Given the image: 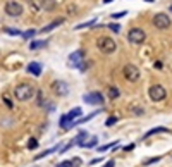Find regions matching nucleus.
<instances>
[{"instance_id": "6ab92c4d", "label": "nucleus", "mask_w": 172, "mask_h": 167, "mask_svg": "<svg viewBox=\"0 0 172 167\" xmlns=\"http://www.w3.org/2000/svg\"><path fill=\"white\" fill-rule=\"evenodd\" d=\"M119 90L115 88V86H109V97H110L112 100H115V98H119Z\"/></svg>"}, {"instance_id": "b1692460", "label": "nucleus", "mask_w": 172, "mask_h": 167, "mask_svg": "<svg viewBox=\"0 0 172 167\" xmlns=\"http://www.w3.org/2000/svg\"><path fill=\"white\" fill-rule=\"evenodd\" d=\"M36 33H38L36 30H28V31H24V33H22V36H24V38H33Z\"/></svg>"}, {"instance_id": "0eeeda50", "label": "nucleus", "mask_w": 172, "mask_h": 167, "mask_svg": "<svg viewBox=\"0 0 172 167\" xmlns=\"http://www.w3.org/2000/svg\"><path fill=\"white\" fill-rule=\"evenodd\" d=\"M5 14L10 16V17H19L22 14V4L16 2V0H10L5 4Z\"/></svg>"}, {"instance_id": "423d86ee", "label": "nucleus", "mask_w": 172, "mask_h": 167, "mask_svg": "<svg viewBox=\"0 0 172 167\" xmlns=\"http://www.w3.org/2000/svg\"><path fill=\"white\" fill-rule=\"evenodd\" d=\"M152 22L157 30H167V28L171 26V17H169L167 14H163V12H158V14L153 16Z\"/></svg>"}, {"instance_id": "e433bc0d", "label": "nucleus", "mask_w": 172, "mask_h": 167, "mask_svg": "<svg viewBox=\"0 0 172 167\" xmlns=\"http://www.w3.org/2000/svg\"><path fill=\"white\" fill-rule=\"evenodd\" d=\"M146 2H155V0H146Z\"/></svg>"}, {"instance_id": "f8f14e48", "label": "nucleus", "mask_w": 172, "mask_h": 167, "mask_svg": "<svg viewBox=\"0 0 172 167\" xmlns=\"http://www.w3.org/2000/svg\"><path fill=\"white\" fill-rule=\"evenodd\" d=\"M81 114H83V110L79 107H76V108H72L69 114H65L67 116V119L72 122V128H74V119H81Z\"/></svg>"}, {"instance_id": "39448f33", "label": "nucleus", "mask_w": 172, "mask_h": 167, "mask_svg": "<svg viewBox=\"0 0 172 167\" xmlns=\"http://www.w3.org/2000/svg\"><path fill=\"white\" fill-rule=\"evenodd\" d=\"M148 95H150V98H152L153 102H162V100L167 97V90L163 88L162 85H153V86H150V90H148Z\"/></svg>"}, {"instance_id": "4be33fe9", "label": "nucleus", "mask_w": 172, "mask_h": 167, "mask_svg": "<svg viewBox=\"0 0 172 167\" xmlns=\"http://www.w3.org/2000/svg\"><path fill=\"white\" fill-rule=\"evenodd\" d=\"M43 9H47V10H53L55 9L53 0H43Z\"/></svg>"}, {"instance_id": "9d476101", "label": "nucleus", "mask_w": 172, "mask_h": 167, "mask_svg": "<svg viewBox=\"0 0 172 167\" xmlns=\"http://www.w3.org/2000/svg\"><path fill=\"white\" fill-rule=\"evenodd\" d=\"M52 90H53L57 95H60V97L67 95V91H69L67 85H65L64 81H53V83H52Z\"/></svg>"}, {"instance_id": "20e7f679", "label": "nucleus", "mask_w": 172, "mask_h": 167, "mask_svg": "<svg viewBox=\"0 0 172 167\" xmlns=\"http://www.w3.org/2000/svg\"><path fill=\"white\" fill-rule=\"evenodd\" d=\"M122 72H124V78L127 79V81H131V83H136L140 76H141V71L136 67L134 64H126L124 69H122Z\"/></svg>"}, {"instance_id": "a211bd4d", "label": "nucleus", "mask_w": 172, "mask_h": 167, "mask_svg": "<svg viewBox=\"0 0 172 167\" xmlns=\"http://www.w3.org/2000/svg\"><path fill=\"white\" fill-rule=\"evenodd\" d=\"M86 138H88V133H86V131H81L78 136L74 138V140H76V145H79V147H81L83 143H84V140H86Z\"/></svg>"}, {"instance_id": "6e6552de", "label": "nucleus", "mask_w": 172, "mask_h": 167, "mask_svg": "<svg viewBox=\"0 0 172 167\" xmlns=\"http://www.w3.org/2000/svg\"><path fill=\"white\" fill-rule=\"evenodd\" d=\"M83 100L88 103V105H103V95H101L100 91H91V93H86Z\"/></svg>"}, {"instance_id": "f257e3e1", "label": "nucleus", "mask_w": 172, "mask_h": 167, "mask_svg": "<svg viewBox=\"0 0 172 167\" xmlns=\"http://www.w3.org/2000/svg\"><path fill=\"white\" fill-rule=\"evenodd\" d=\"M14 97L19 100V102H28L35 97V85L30 83H21L14 88Z\"/></svg>"}, {"instance_id": "c85d7f7f", "label": "nucleus", "mask_w": 172, "mask_h": 167, "mask_svg": "<svg viewBox=\"0 0 172 167\" xmlns=\"http://www.w3.org/2000/svg\"><path fill=\"white\" fill-rule=\"evenodd\" d=\"M162 157H153V158H148V160H145V166H150V164H155V162H158Z\"/></svg>"}, {"instance_id": "ddd939ff", "label": "nucleus", "mask_w": 172, "mask_h": 167, "mask_svg": "<svg viewBox=\"0 0 172 167\" xmlns=\"http://www.w3.org/2000/svg\"><path fill=\"white\" fill-rule=\"evenodd\" d=\"M64 22V17L62 19H57V21H53V22H50V24H47V26H43L38 33H47V31H50V30H53V28H57L59 24H62Z\"/></svg>"}, {"instance_id": "c9c22d12", "label": "nucleus", "mask_w": 172, "mask_h": 167, "mask_svg": "<svg viewBox=\"0 0 172 167\" xmlns=\"http://www.w3.org/2000/svg\"><path fill=\"white\" fill-rule=\"evenodd\" d=\"M112 0H103V4H110Z\"/></svg>"}, {"instance_id": "aec40b11", "label": "nucleus", "mask_w": 172, "mask_h": 167, "mask_svg": "<svg viewBox=\"0 0 172 167\" xmlns=\"http://www.w3.org/2000/svg\"><path fill=\"white\" fill-rule=\"evenodd\" d=\"M96 143H98V138H96V136H91L90 141L83 145V148H93V147H96Z\"/></svg>"}, {"instance_id": "7c9ffc66", "label": "nucleus", "mask_w": 172, "mask_h": 167, "mask_svg": "<svg viewBox=\"0 0 172 167\" xmlns=\"http://www.w3.org/2000/svg\"><path fill=\"white\" fill-rule=\"evenodd\" d=\"M115 122H117V117H109V119H107V122H105V124H107V126H114Z\"/></svg>"}, {"instance_id": "dca6fc26", "label": "nucleus", "mask_w": 172, "mask_h": 167, "mask_svg": "<svg viewBox=\"0 0 172 167\" xmlns=\"http://www.w3.org/2000/svg\"><path fill=\"white\" fill-rule=\"evenodd\" d=\"M96 114H100V112L96 110V112H91L90 116H86V117H81V119H78V121H74V126H76V124H83V122H88V121H91L93 117H96Z\"/></svg>"}, {"instance_id": "473e14b6", "label": "nucleus", "mask_w": 172, "mask_h": 167, "mask_svg": "<svg viewBox=\"0 0 172 167\" xmlns=\"http://www.w3.org/2000/svg\"><path fill=\"white\" fill-rule=\"evenodd\" d=\"M103 167H115V162H114V160H109V162H107Z\"/></svg>"}, {"instance_id": "bb28decb", "label": "nucleus", "mask_w": 172, "mask_h": 167, "mask_svg": "<svg viewBox=\"0 0 172 167\" xmlns=\"http://www.w3.org/2000/svg\"><path fill=\"white\" fill-rule=\"evenodd\" d=\"M109 28H110L114 33H119V31H121V26H119V24H115V22H110V24H109Z\"/></svg>"}, {"instance_id": "4468645a", "label": "nucleus", "mask_w": 172, "mask_h": 167, "mask_svg": "<svg viewBox=\"0 0 172 167\" xmlns=\"http://www.w3.org/2000/svg\"><path fill=\"white\" fill-rule=\"evenodd\" d=\"M60 152V145H57V147H53V148H50V150H45V152H41V153H38L36 157H35V160H40V158H43V157H47V155H50V153H53V152Z\"/></svg>"}, {"instance_id": "7ed1b4c3", "label": "nucleus", "mask_w": 172, "mask_h": 167, "mask_svg": "<svg viewBox=\"0 0 172 167\" xmlns=\"http://www.w3.org/2000/svg\"><path fill=\"white\" fill-rule=\"evenodd\" d=\"M127 40H129V43H132V45H141V43H145V40H146V33H145L143 28H132L127 33Z\"/></svg>"}, {"instance_id": "9b49d317", "label": "nucleus", "mask_w": 172, "mask_h": 167, "mask_svg": "<svg viewBox=\"0 0 172 167\" xmlns=\"http://www.w3.org/2000/svg\"><path fill=\"white\" fill-rule=\"evenodd\" d=\"M28 72L38 78L41 74V64H38V62H30V64H28Z\"/></svg>"}, {"instance_id": "393cba45", "label": "nucleus", "mask_w": 172, "mask_h": 167, "mask_svg": "<svg viewBox=\"0 0 172 167\" xmlns=\"http://www.w3.org/2000/svg\"><path fill=\"white\" fill-rule=\"evenodd\" d=\"M57 167H74V164H72V160H64V162H59Z\"/></svg>"}, {"instance_id": "1a4fd4ad", "label": "nucleus", "mask_w": 172, "mask_h": 167, "mask_svg": "<svg viewBox=\"0 0 172 167\" xmlns=\"http://www.w3.org/2000/svg\"><path fill=\"white\" fill-rule=\"evenodd\" d=\"M67 64L71 66V67H83V50H76V52H72L71 55H69V60H67Z\"/></svg>"}, {"instance_id": "2eb2a0df", "label": "nucleus", "mask_w": 172, "mask_h": 167, "mask_svg": "<svg viewBox=\"0 0 172 167\" xmlns=\"http://www.w3.org/2000/svg\"><path fill=\"white\" fill-rule=\"evenodd\" d=\"M157 133H169V129L163 128V126H160V128H153V129H150L143 138H150V136H153V134H157Z\"/></svg>"}, {"instance_id": "5701e85b", "label": "nucleus", "mask_w": 172, "mask_h": 167, "mask_svg": "<svg viewBox=\"0 0 172 167\" xmlns=\"http://www.w3.org/2000/svg\"><path fill=\"white\" fill-rule=\"evenodd\" d=\"M95 17H93V19H90L88 21V22H83V24H78V26H76V30H81V28H88V26H91V24H95Z\"/></svg>"}, {"instance_id": "72a5a7b5", "label": "nucleus", "mask_w": 172, "mask_h": 167, "mask_svg": "<svg viewBox=\"0 0 172 167\" xmlns=\"http://www.w3.org/2000/svg\"><path fill=\"white\" fill-rule=\"evenodd\" d=\"M132 148H134V145H132V143H131V145H127V147H124V150H126V152H129V150H132Z\"/></svg>"}, {"instance_id": "2f4dec72", "label": "nucleus", "mask_w": 172, "mask_h": 167, "mask_svg": "<svg viewBox=\"0 0 172 167\" xmlns=\"http://www.w3.org/2000/svg\"><path fill=\"white\" fill-rule=\"evenodd\" d=\"M4 102H5V105H7L9 108H12V102H10V100L7 98V97H4Z\"/></svg>"}, {"instance_id": "412c9836", "label": "nucleus", "mask_w": 172, "mask_h": 167, "mask_svg": "<svg viewBox=\"0 0 172 167\" xmlns=\"http://www.w3.org/2000/svg\"><path fill=\"white\" fill-rule=\"evenodd\" d=\"M119 145V141H114V143H107V145H103V147H98V152H107L109 148H112V147H117Z\"/></svg>"}, {"instance_id": "f03ea898", "label": "nucleus", "mask_w": 172, "mask_h": 167, "mask_svg": "<svg viewBox=\"0 0 172 167\" xmlns=\"http://www.w3.org/2000/svg\"><path fill=\"white\" fill-rule=\"evenodd\" d=\"M96 47L100 50L101 53H114L115 50H117V43L110 38V36H100V38L96 40Z\"/></svg>"}, {"instance_id": "cd10ccee", "label": "nucleus", "mask_w": 172, "mask_h": 167, "mask_svg": "<svg viewBox=\"0 0 172 167\" xmlns=\"http://www.w3.org/2000/svg\"><path fill=\"white\" fill-rule=\"evenodd\" d=\"M126 14H127L126 10H121V12H115V14H112V17H114V19H121V17H124Z\"/></svg>"}, {"instance_id": "a878e982", "label": "nucleus", "mask_w": 172, "mask_h": 167, "mask_svg": "<svg viewBox=\"0 0 172 167\" xmlns=\"http://www.w3.org/2000/svg\"><path fill=\"white\" fill-rule=\"evenodd\" d=\"M36 147H38V141H36L35 138H31V140H30V143H28V148H30V150H35Z\"/></svg>"}, {"instance_id": "c756f323", "label": "nucleus", "mask_w": 172, "mask_h": 167, "mask_svg": "<svg viewBox=\"0 0 172 167\" xmlns=\"http://www.w3.org/2000/svg\"><path fill=\"white\" fill-rule=\"evenodd\" d=\"M5 31H7L9 35H12V36H16V35H22L19 30H12V28H9V30H5Z\"/></svg>"}, {"instance_id": "4c0bfd02", "label": "nucleus", "mask_w": 172, "mask_h": 167, "mask_svg": "<svg viewBox=\"0 0 172 167\" xmlns=\"http://www.w3.org/2000/svg\"><path fill=\"white\" fill-rule=\"evenodd\" d=\"M171 10H172V7H171Z\"/></svg>"}, {"instance_id": "f704fd0d", "label": "nucleus", "mask_w": 172, "mask_h": 167, "mask_svg": "<svg viewBox=\"0 0 172 167\" xmlns=\"http://www.w3.org/2000/svg\"><path fill=\"white\" fill-rule=\"evenodd\" d=\"M100 160H101V157H100V158H93V160H91V164H98Z\"/></svg>"}, {"instance_id": "f3484780", "label": "nucleus", "mask_w": 172, "mask_h": 167, "mask_svg": "<svg viewBox=\"0 0 172 167\" xmlns=\"http://www.w3.org/2000/svg\"><path fill=\"white\" fill-rule=\"evenodd\" d=\"M47 43L45 41H41V40H33L30 43V50H38V48H41V47H45Z\"/></svg>"}]
</instances>
